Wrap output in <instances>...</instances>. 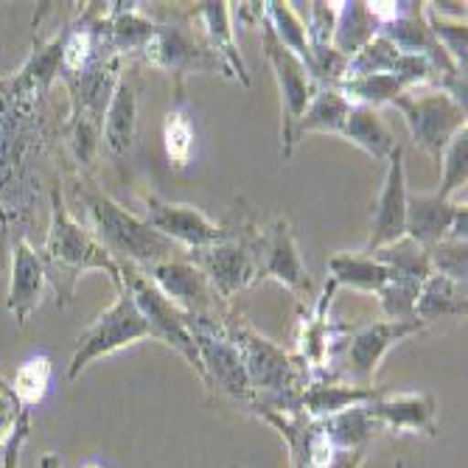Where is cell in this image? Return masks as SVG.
Returning <instances> with one entry per match:
<instances>
[{"mask_svg":"<svg viewBox=\"0 0 468 468\" xmlns=\"http://www.w3.org/2000/svg\"><path fill=\"white\" fill-rule=\"evenodd\" d=\"M325 270H328V281L336 289L348 286L356 292L376 294L390 281V270L367 252H334L325 264Z\"/></svg>","mask_w":468,"mask_h":468,"instance_id":"26","label":"cell"},{"mask_svg":"<svg viewBox=\"0 0 468 468\" xmlns=\"http://www.w3.org/2000/svg\"><path fill=\"white\" fill-rule=\"evenodd\" d=\"M385 393V388H359V385H334V381H309L297 399V412L309 420H325L351 407L367 404Z\"/></svg>","mask_w":468,"mask_h":468,"instance_id":"22","label":"cell"},{"mask_svg":"<svg viewBox=\"0 0 468 468\" xmlns=\"http://www.w3.org/2000/svg\"><path fill=\"white\" fill-rule=\"evenodd\" d=\"M317 427L334 449H365L367 441H373L381 432L373 415L367 412V404L317 420Z\"/></svg>","mask_w":468,"mask_h":468,"instance_id":"31","label":"cell"},{"mask_svg":"<svg viewBox=\"0 0 468 468\" xmlns=\"http://www.w3.org/2000/svg\"><path fill=\"white\" fill-rule=\"evenodd\" d=\"M393 107L404 115L412 141L438 160L449 141L465 130V110L438 88L407 90L393 101Z\"/></svg>","mask_w":468,"mask_h":468,"instance_id":"8","label":"cell"},{"mask_svg":"<svg viewBox=\"0 0 468 468\" xmlns=\"http://www.w3.org/2000/svg\"><path fill=\"white\" fill-rule=\"evenodd\" d=\"M225 328L241 354V365L255 404L281 412H297V399H301L303 388L312 381L303 362L292 359L283 348L270 343L267 336H261L250 323L239 317H225Z\"/></svg>","mask_w":468,"mask_h":468,"instance_id":"3","label":"cell"},{"mask_svg":"<svg viewBox=\"0 0 468 468\" xmlns=\"http://www.w3.org/2000/svg\"><path fill=\"white\" fill-rule=\"evenodd\" d=\"M51 144L46 99L0 96V250L28 241L39 205V160Z\"/></svg>","mask_w":468,"mask_h":468,"instance_id":"1","label":"cell"},{"mask_svg":"<svg viewBox=\"0 0 468 468\" xmlns=\"http://www.w3.org/2000/svg\"><path fill=\"white\" fill-rule=\"evenodd\" d=\"M348 112H351V104L343 99V93H339L336 88H320L294 126V146L301 144L303 135H309V133L339 135L343 133V123L348 118Z\"/></svg>","mask_w":468,"mask_h":468,"instance_id":"29","label":"cell"},{"mask_svg":"<svg viewBox=\"0 0 468 468\" xmlns=\"http://www.w3.org/2000/svg\"><path fill=\"white\" fill-rule=\"evenodd\" d=\"M51 378H54V362L39 354V356L26 359L15 370V378L9 381V385H12V393L17 396L20 407L31 410L34 404H39L42 399H46V393L51 388Z\"/></svg>","mask_w":468,"mask_h":468,"instance_id":"36","label":"cell"},{"mask_svg":"<svg viewBox=\"0 0 468 468\" xmlns=\"http://www.w3.org/2000/svg\"><path fill=\"white\" fill-rule=\"evenodd\" d=\"M28 432H31V412L26 410L17 420V427L6 443V454H4V468H17L20 465V452H23V443L28 441Z\"/></svg>","mask_w":468,"mask_h":468,"instance_id":"45","label":"cell"},{"mask_svg":"<svg viewBox=\"0 0 468 468\" xmlns=\"http://www.w3.org/2000/svg\"><path fill=\"white\" fill-rule=\"evenodd\" d=\"M144 339H152L149 325H146L144 314L138 312L133 294L126 292V286H121L115 303L79 334L76 351H73V359L68 367V378H79V373L90 362L110 356L121 348L138 346Z\"/></svg>","mask_w":468,"mask_h":468,"instance_id":"5","label":"cell"},{"mask_svg":"<svg viewBox=\"0 0 468 468\" xmlns=\"http://www.w3.org/2000/svg\"><path fill=\"white\" fill-rule=\"evenodd\" d=\"M423 20H427L435 42L446 51V57L452 59V65L465 76V65H468V51H465L468 48V26H465V20L441 17L427 4H423Z\"/></svg>","mask_w":468,"mask_h":468,"instance_id":"37","label":"cell"},{"mask_svg":"<svg viewBox=\"0 0 468 468\" xmlns=\"http://www.w3.org/2000/svg\"><path fill=\"white\" fill-rule=\"evenodd\" d=\"M42 267H46V281L54 286L57 306L65 309L73 301L76 281L88 270H101L110 275L115 289H121V267L112 255L93 239L90 230H84L65 205L62 188H51V222L46 233V244L39 250Z\"/></svg>","mask_w":468,"mask_h":468,"instance_id":"2","label":"cell"},{"mask_svg":"<svg viewBox=\"0 0 468 468\" xmlns=\"http://www.w3.org/2000/svg\"><path fill=\"white\" fill-rule=\"evenodd\" d=\"M23 412H26V407H20L17 396L12 393V385L4 381V385H0V446L9 443Z\"/></svg>","mask_w":468,"mask_h":468,"instance_id":"44","label":"cell"},{"mask_svg":"<svg viewBox=\"0 0 468 468\" xmlns=\"http://www.w3.org/2000/svg\"><path fill=\"white\" fill-rule=\"evenodd\" d=\"M46 267H42L39 250L31 247V241L20 239L12 244V278H9V297L6 306L15 314L17 325H26L28 317L37 312L46 289Z\"/></svg>","mask_w":468,"mask_h":468,"instance_id":"19","label":"cell"},{"mask_svg":"<svg viewBox=\"0 0 468 468\" xmlns=\"http://www.w3.org/2000/svg\"><path fill=\"white\" fill-rule=\"evenodd\" d=\"M423 325L418 317L412 320H385V323H370V325H362L359 331L351 334L348 339V354H346V370L351 376V385H359V388H373V376H376V367L378 362L385 359V354L401 343V339L412 336V334H420Z\"/></svg>","mask_w":468,"mask_h":468,"instance_id":"14","label":"cell"},{"mask_svg":"<svg viewBox=\"0 0 468 468\" xmlns=\"http://www.w3.org/2000/svg\"><path fill=\"white\" fill-rule=\"evenodd\" d=\"M188 261L202 270L210 289L217 292L219 301H230L241 289L252 286L259 278V250H255V239L233 236L222 244L191 250Z\"/></svg>","mask_w":468,"mask_h":468,"instance_id":"12","label":"cell"},{"mask_svg":"<svg viewBox=\"0 0 468 468\" xmlns=\"http://www.w3.org/2000/svg\"><path fill=\"white\" fill-rule=\"evenodd\" d=\"M396 468H404V463H396Z\"/></svg>","mask_w":468,"mask_h":468,"instance_id":"50","label":"cell"},{"mask_svg":"<svg viewBox=\"0 0 468 468\" xmlns=\"http://www.w3.org/2000/svg\"><path fill=\"white\" fill-rule=\"evenodd\" d=\"M141 59L157 70H165L177 79V104H183V79L191 73H222L230 76L222 59L205 46V39H197L188 28L157 23L154 37L141 51Z\"/></svg>","mask_w":468,"mask_h":468,"instance_id":"10","label":"cell"},{"mask_svg":"<svg viewBox=\"0 0 468 468\" xmlns=\"http://www.w3.org/2000/svg\"><path fill=\"white\" fill-rule=\"evenodd\" d=\"M401 57V51L393 46L388 37L376 34L365 48H359L346 68V79H356V76H376V73H393L396 59Z\"/></svg>","mask_w":468,"mask_h":468,"instance_id":"39","label":"cell"},{"mask_svg":"<svg viewBox=\"0 0 468 468\" xmlns=\"http://www.w3.org/2000/svg\"><path fill=\"white\" fill-rule=\"evenodd\" d=\"M378 34V23L373 20L367 4L351 0V4H336V26H334V51L351 59L359 48Z\"/></svg>","mask_w":468,"mask_h":468,"instance_id":"30","label":"cell"},{"mask_svg":"<svg viewBox=\"0 0 468 468\" xmlns=\"http://www.w3.org/2000/svg\"><path fill=\"white\" fill-rule=\"evenodd\" d=\"M76 197L88 210L93 239L121 264H135L138 270H149L165 259H175L177 244L154 233L144 219L121 207L104 191L93 188L90 183H76Z\"/></svg>","mask_w":468,"mask_h":468,"instance_id":"4","label":"cell"},{"mask_svg":"<svg viewBox=\"0 0 468 468\" xmlns=\"http://www.w3.org/2000/svg\"><path fill=\"white\" fill-rule=\"evenodd\" d=\"M84 468H101L99 463H88V465H84Z\"/></svg>","mask_w":468,"mask_h":468,"instance_id":"49","label":"cell"},{"mask_svg":"<svg viewBox=\"0 0 468 468\" xmlns=\"http://www.w3.org/2000/svg\"><path fill=\"white\" fill-rule=\"evenodd\" d=\"M144 222L172 244L186 247L188 252L222 244L236 236V230H228L225 225L207 219L199 207L183 205V202H168L154 194L144 197Z\"/></svg>","mask_w":468,"mask_h":468,"instance_id":"11","label":"cell"},{"mask_svg":"<svg viewBox=\"0 0 468 468\" xmlns=\"http://www.w3.org/2000/svg\"><path fill=\"white\" fill-rule=\"evenodd\" d=\"M336 286L331 281H325V292L320 297V303L314 306L312 314L303 317L301 323V334H297V354H301L303 367L309 370V378L317 376V370L325 365L331 348H334V334H331V323L325 317V309L331 306Z\"/></svg>","mask_w":468,"mask_h":468,"instance_id":"25","label":"cell"},{"mask_svg":"<svg viewBox=\"0 0 468 468\" xmlns=\"http://www.w3.org/2000/svg\"><path fill=\"white\" fill-rule=\"evenodd\" d=\"M367 412L378 423L381 432H410V435H438V404L430 393H381L367 401Z\"/></svg>","mask_w":468,"mask_h":468,"instance_id":"17","label":"cell"},{"mask_svg":"<svg viewBox=\"0 0 468 468\" xmlns=\"http://www.w3.org/2000/svg\"><path fill=\"white\" fill-rule=\"evenodd\" d=\"M65 31H68V23L54 37H42L39 31H34V42H31L28 59L23 62V68L15 76H9V93L39 96V99L48 96L51 84L57 81L59 68H62Z\"/></svg>","mask_w":468,"mask_h":468,"instance_id":"18","label":"cell"},{"mask_svg":"<svg viewBox=\"0 0 468 468\" xmlns=\"http://www.w3.org/2000/svg\"><path fill=\"white\" fill-rule=\"evenodd\" d=\"M365 449H336L325 468H362Z\"/></svg>","mask_w":468,"mask_h":468,"instance_id":"46","label":"cell"},{"mask_svg":"<svg viewBox=\"0 0 468 468\" xmlns=\"http://www.w3.org/2000/svg\"><path fill=\"white\" fill-rule=\"evenodd\" d=\"M163 146H165V157L175 168H186L191 163V152H194V126L183 110V104H177L175 110L165 112L163 121Z\"/></svg>","mask_w":468,"mask_h":468,"instance_id":"38","label":"cell"},{"mask_svg":"<svg viewBox=\"0 0 468 468\" xmlns=\"http://www.w3.org/2000/svg\"><path fill=\"white\" fill-rule=\"evenodd\" d=\"M404 236H407V180H404V146L399 144L396 152L388 157V175L378 191L370 236L362 252L370 255L381 247L396 244Z\"/></svg>","mask_w":468,"mask_h":468,"instance_id":"16","label":"cell"},{"mask_svg":"<svg viewBox=\"0 0 468 468\" xmlns=\"http://www.w3.org/2000/svg\"><path fill=\"white\" fill-rule=\"evenodd\" d=\"M339 138L351 141L356 149L367 152L373 160H388L399 146L396 135L388 130V123L381 121L378 110L373 107H351Z\"/></svg>","mask_w":468,"mask_h":468,"instance_id":"27","label":"cell"},{"mask_svg":"<svg viewBox=\"0 0 468 468\" xmlns=\"http://www.w3.org/2000/svg\"><path fill=\"white\" fill-rule=\"evenodd\" d=\"M188 331L194 336V346L202 359L205 381L210 388L222 390L233 401H241L247 407L255 404V396L250 390V381L241 365V354L225 328V314H186Z\"/></svg>","mask_w":468,"mask_h":468,"instance_id":"6","label":"cell"},{"mask_svg":"<svg viewBox=\"0 0 468 468\" xmlns=\"http://www.w3.org/2000/svg\"><path fill=\"white\" fill-rule=\"evenodd\" d=\"M121 283L126 286V292L133 294V301L138 306V312L144 314L146 325H149V334L152 339H160L163 346L175 348L180 356H186V362L205 378V370H202V359H199V351L194 346V336L188 331V317L183 309H177L172 301H165V297L157 292V286L144 275V270H138L135 264H126L121 261Z\"/></svg>","mask_w":468,"mask_h":468,"instance_id":"7","label":"cell"},{"mask_svg":"<svg viewBox=\"0 0 468 468\" xmlns=\"http://www.w3.org/2000/svg\"><path fill=\"white\" fill-rule=\"evenodd\" d=\"M261 17L264 23L272 28L275 39L281 46L294 54L306 65V70L312 68V46H309V34H306V23L294 15L292 4H278V0H270V4H261ZM312 76V73H309Z\"/></svg>","mask_w":468,"mask_h":468,"instance_id":"32","label":"cell"},{"mask_svg":"<svg viewBox=\"0 0 468 468\" xmlns=\"http://www.w3.org/2000/svg\"><path fill=\"white\" fill-rule=\"evenodd\" d=\"M39 468H62V460L57 454H46L39 460Z\"/></svg>","mask_w":468,"mask_h":468,"instance_id":"47","label":"cell"},{"mask_svg":"<svg viewBox=\"0 0 468 468\" xmlns=\"http://www.w3.org/2000/svg\"><path fill=\"white\" fill-rule=\"evenodd\" d=\"M370 255L390 270V278H399V281L423 283L432 275V264H430L427 247L412 241V239H407V236L399 239L396 244H388V247L370 252Z\"/></svg>","mask_w":468,"mask_h":468,"instance_id":"34","label":"cell"},{"mask_svg":"<svg viewBox=\"0 0 468 468\" xmlns=\"http://www.w3.org/2000/svg\"><path fill=\"white\" fill-rule=\"evenodd\" d=\"M255 250H259V278H272L297 297L312 294V278L306 272L294 230L286 217H278L270 228L259 233Z\"/></svg>","mask_w":468,"mask_h":468,"instance_id":"13","label":"cell"},{"mask_svg":"<svg viewBox=\"0 0 468 468\" xmlns=\"http://www.w3.org/2000/svg\"><path fill=\"white\" fill-rule=\"evenodd\" d=\"M259 26H261V48H264V57L275 73V81H278V93H281V115H283V146H281V154L283 160L292 157L294 152V126L301 121V115L306 112V107L312 104L314 93L320 90L314 79L309 76L306 65L297 59L294 54H289L281 42L275 39L272 28L264 23V17H259Z\"/></svg>","mask_w":468,"mask_h":468,"instance_id":"9","label":"cell"},{"mask_svg":"<svg viewBox=\"0 0 468 468\" xmlns=\"http://www.w3.org/2000/svg\"><path fill=\"white\" fill-rule=\"evenodd\" d=\"M9 93V76L0 73V96H6Z\"/></svg>","mask_w":468,"mask_h":468,"instance_id":"48","label":"cell"},{"mask_svg":"<svg viewBox=\"0 0 468 468\" xmlns=\"http://www.w3.org/2000/svg\"><path fill=\"white\" fill-rule=\"evenodd\" d=\"M336 90L351 107H385L393 104L401 93L410 88L393 73H376V76H356V79H343L336 84Z\"/></svg>","mask_w":468,"mask_h":468,"instance_id":"33","label":"cell"},{"mask_svg":"<svg viewBox=\"0 0 468 468\" xmlns=\"http://www.w3.org/2000/svg\"><path fill=\"white\" fill-rule=\"evenodd\" d=\"M144 275L157 286V292L165 297V301H172L186 314H197V317L219 314L217 292L210 289L202 270L197 264H191L188 259H165V261L144 270Z\"/></svg>","mask_w":468,"mask_h":468,"instance_id":"15","label":"cell"},{"mask_svg":"<svg viewBox=\"0 0 468 468\" xmlns=\"http://www.w3.org/2000/svg\"><path fill=\"white\" fill-rule=\"evenodd\" d=\"M157 23L141 4H104V34L115 57H141L154 37Z\"/></svg>","mask_w":468,"mask_h":468,"instance_id":"21","label":"cell"},{"mask_svg":"<svg viewBox=\"0 0 468 468\" xmlns=\"http://www.w3.org/2000/svg\"><path fill=\"white\" fill-rule=\"evenodd\" d=\"M233 12H230V4H197L194 9V20L202 26V39L205 46L214 51L222 65L228 68V73L250 88V73H247V65L239 54V46H236V28H233Z\"/></svg>","mask_w":468,"mask_h":468,"instance_id":"20","label":"cell"},{"mask_svg":"<svg viewBox=\"0 0 468 468\" xmlns=\"http://www.w3.org/2000/svg\"><path fill=\"white\" fill-rule=\"evenodd\" d=\"M138 130V96L123 76L118 79L101 118V141L112 154H126Z\"/></svg>","mask_w":468,"mask_h":468,"instance_id":"24","label":"cell"},{"mask_svg":"<svg viewBox=\"0 0 468 468\" xmlns=\"http://www.w3.org/2000/svg\"><path fill=\"white\" fill-rule=\"evenodd\" d=\"M418 292H420V283L390 278L385 286L376 292V297H378V306H381V312H385L388 320H412L415 317V303H418Z\"/></svg>","mask_w":468,"mask_h":468,"instance_id":"42","label":"cell"},{"mask_svg":"<svg viewBox=\"0 0 468 468\" xmlns=\"http://www.w3.org/2000/svg\"><path fill=\"white\" fill-rule=\"evenodd\" d=\"M441 160H443V177L435 194L441 199H457L454 194L465 191V180H468V126L449 141Z\"/></svg>","mask_w":468,"mask_h":468,"instance_id":"40","label":"cell"},{"mask_svg":"<svg viewBox=\"0 0 468 468\" xmlns=\"http://www.w3.org/2000/svg\"><path fill=\"white\" fill-rule=\"evenodd\" d=\"M427 255H430V264H432L435 275H443V278L465 286V272H468V244L465 241H452V239L435 241L427 247Z\"/></svg>","mask_w":468,"mask_h":468,"instance_id":"41","label":"cell"},{"mask_svg":"<svg viewBox=\"0 0 468 468\" xmlns=\"http://www.w3.org/2000/svg\"><path fill=\"white\" fill-rule=\"evenodd\" d=\"M62 138L79 172H90L101 149V121L90 115H68L62 126Z\"/></svg>","mask_w":468,"mask_h":468,"instance_id":"35","label":"cell"},{"mask_svg":"<svg viewBox=\"0 0 468 468\" xmlns=\"http://www.w3.org/2000/svg\"><path fill=\"white\" fill-rule=\"evenodd\" d=\"M460 199H441L438 194H407V239L430 247L443 241Z\"/></svg>","mask_w":468,"mask_h":468,"instance_id":"23","label":"cell"},{"mask_svg":"<svg viewBox=\"0 0 468 468\" xmlns=\"http://www.w3.org/2000/svg\"><path fill=\"white\" fill-rule=\"evenodd\" d=\"M334 26H336V4H323V0H314V4H309L306 34H309L312 51L314 48H331Z\"/></svg>","mask_w":468,"mask_h":468,"instance_id":"43","label":"cell"},{"mask_svg":"<svg viewBox=\"0 0 468 468\" xmlns=\"http://www.w3.org/2000/svg\"><path fill=\"white\" fill-rule=\"evenodd\" d=\"M468 303H465V286L454 283L443 275H430L420 283L418 303H415V317L423 325H432L446 317H465Z\"/></svg>","mask_w":468,"mask_h":468,"instance_id":"28","label":"cell"}]
</instances>
